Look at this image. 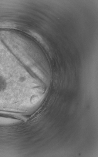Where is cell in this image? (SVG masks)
Returning <instances> with one entry per match:
<instances>
[{
  "mask_svg": "<svg viewBox=\"0 0 98 157\" xmlns=\"http://www.w3.org/2000/svg\"><path fill=\"white\" fill-rule=\"evenodd\" d=\"M19 56L0 45V110L16 111L26 105L37 84Z\"/></svg>",
  "mask_w": 98,
  "mask_h": 157,
  "instance_id": "1",
  "label": "cell"
}]
</instances>
